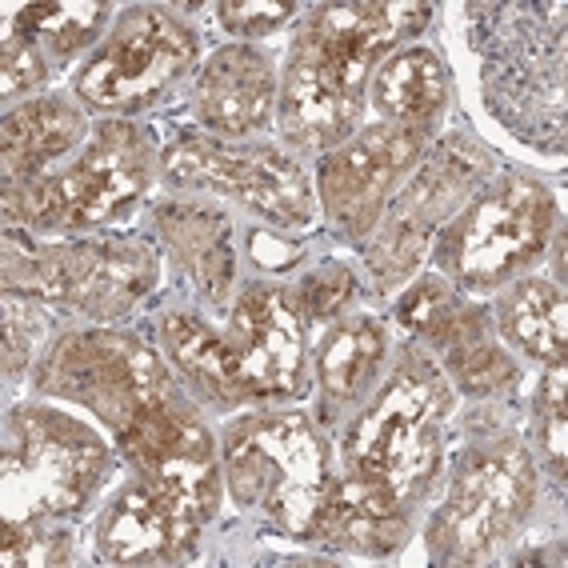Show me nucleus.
<instances>
[{"instance_id": "obj_33", "label": "nucleus", "mask_w": 568, "mask_h": 568, "mask_svg": "<svg viewBox=\"0 0 568 568\" xmlns=\"http://www.w3.org/2000/svg\"><path fill=\"white\" fill-rule=\"evenodd\" d=\"M32 336H37V328L29 325V316L9 301V316H4V368H9V373H17V368L29 361Z\"/></svg>"}, {"instance_id": "obj_27", "label": "nucleus", "mask_w": 568, "mask_h": 568, "mask_svg": "<svg viewBox=\"0 0 568 568\" xmlns=\"http://www.w3.org/2000/svg\"><path fill=\"white\" fill-rule=\"evenodd\" d=\"M448 368H453V376H457L468 393H480V396L500 393V388H508L517 381L513 361L488 341V333L477 336V341H468V345L453 348V353H448Z\"/></svg>"}, {"instance_id": "obj_19", "label": "nucleus", "mask_w": 568, "mask_h": 568, "mask_svg": "<svg viewBox=\"0 0 568 568\" xmlns=\"http://www.w3.org/2000/svg\"><path fill=\"white\" fill-rule=\"evenodd\" d=\"M84 136V116L72 104L29 101L4 116V181L24 184L44 176L57 156H64Z\"/></svg>"}, {"instance_id": "obj_11", "label": "nucleus", "mask_w": 568, "mask_h": 568, "mask_svg": "<svg viewBox=\"0 0 568 568\" xmlns=\"http://www.w3.org/2000/svg\"><path fill=\"white\" fill-rule=\"evenodd\" d=\"M164 173L181 189H216L284 229L313 221L308 176L273 149H233L216 141H181L164 153Z\"/></svg>"}, {"instance_id": "obj_16", "label": "nucleus", "mask_w": 568, "mask_h": 568, "mask_svg": "<svg viewBox=\"0 0 568 568\" xmlns=\"http://www.w3.org/2000/svg\"><path fill=\"white\" fill-rule=\"evenodd\" d=\"M201 513L169 488L144 480L129 488L101 520V552L112 565H173L193 557Z\"/></svg>"}, {"instance_id": "obj_32", "label": "nucleus", "mask_w": 568, "mask_h": 568, "mask_svg": "<svg viewBox=\"0 0 568 568\" xmlns=\"http://www.w3.org/2000/svg\"><path fill=\"white\" fill-rule=\"evenodd\" d=\"M288 4L276 0H236V4H221L216 17L229 32H273L288 21Z\"/></svg>"}, {"instance_id": "obj_3", "label": "nucleus", "mask_w": 568, "mask_h": 568, "mask_svg": "<svg viewBox=\"0 0 568 568\" xmlns=\"http://www.w3.org/2000/svg\"><path fill=\"white\" fill-rule=\"evenodd\" d=\"M224 473L241 505L288 532H308L328 497V457L305 416H253L224 437Z\"/></svg>"}, {"instance_id": "obj_21", "label": "nucleus", "mask_w": 568, "mask_h": 568, "mask_svg": "<svg viewBox=\"0 0 568 568\" xmlns=\"http://www.w3.org/2000/svg\"><path fill=\"white\" fill-rule=\"evenodd\" d=\"M448 97V77L428 49L396 52L393 61L373 77V104L393 124H416L425 129Z\"/></svg>"}, {"instance_id": "obj_15", "label": "nucleus", "mask_w": 568, "mask_h": 568, "mask_svg": "<svg viewBox=\"0 0 568 568\" xmlns=\"http://www.w3.org/2000/svg\"><path fill=\"white\" fill-rule=\"evenodd\" d=\"M229 348L248 396L301 393V313L276 288H248L233 313Z\"/></svg>"}, {"instance_id": "obj_4", "label": "nucleus", "mask_w": 568, "mask_h": 568, "mask_svg": "<svg viewBox=\"0 0 568 568\" xmlns=\"http://www.w3.org/2000/svg\"><path fill=\"white\" fill-rule=\"evenodd\" d=\"M149 181V144L129 124H104L84 156L61 173L9 184L4 204L12 221L32 229H92L129 213Z\"/></svg>"}, {"instance_id": "obj_13", "label": "nucleus", "mask_w": 568, "mask_h": 568, "mask_svg": "<svg viewBox=\"0 0 568 568\" xmlns=\"http://www.w3.org/2000/svg\"><path fill=\"white\" fill-rule=\"evenodd\" d=\"M425 129L416 124H376L328 156L321 169V201L328 221L348 236L368 233L381 221L393 184L413 169Z\"/></svg>"}, {"instance_id": "obj_8", "label": "nucleus", "mask_w": 568, "mask_h": 568, "mask_svg": "<svg viewBox=\"0 0 568 568\" xmlns=\"http://www.w3.org/2000/svg\"><path fill=\"white\" fill-rule=\"evenodd\" d=\"M4 281L89 316H121L156 281V261L141 244H64V248H17L9 241Z\"/></svg>"}, {"instance_id": "obj_22", "label": "nucleus", "mask_w": 568, "mask_h": 568, "mask_svg": "<svg viewBox=\"0 0 568 568\" xmlns=\"http://www.w3.org/2000/svg\"><path fill=\"white\" fill-rule=\"evenodd\" d=\"M500 328L517 348L540 361H565L568 305L552 281H520L500 301Z\"/></svg>"}, {"instance_id": "obj_20", "label": "nucleus", "mask_w": 568, "mask_h": 568, "mask_svg": "<svg viewBox=\"0 0 568 568\" xmlns=\"http://www.w3.org/2000/svg\"><path fill=\"white\" fill-rule=\"evenodd\" d=\"M164 241L173 244L181 261L189 264L193 281L209 296H224L233 281V244H229V221L221 213L196 209V204H164L156 213Z\"/></svg>"}, {"instance_id": "obj_29", "label": "nucleus", "mask_w": 568, "mask_h": 568, "mask_svg": "<svg viewBox=\"0 0 568 568\" xmlns=\"http://www.w3.org/2000/svg\"><path fill=\"white\" fill-rule=\"evenodd\" d=\"M537 425H540V445L548 448V457H552V465H557V473H560V468H565V448H568V373H565V361H557L552 373L540 381Z\"/></svg>"}, {"instance_id": "obj_23", "label": "nucleus", "mask_w": 568, "mask_h": 568, "mask_svg": "<svg viewBox=\"0 0 568 568\" xmlns=\"http://www.w3.org/2000/svg\"><path fill=\"white\" fill-rule=\"evenodd\" d=\"M164 345L181 365V373L209 396H216V400H244L248 396L229 341H221L213 328H204L196 316H164Z\"/></svg>"}, {"instance_id": "obj_9", "label": "nucleus", "mask_w": 568, "mask_h": 568, "mask_svg": "<svg viewBox=\"0 0 568 568\" xmlns=\"http://www.w3.org/2000/svg\"><path fill=\"white\" fill-rule=\"evenodd\" d=\"M41 388L92 408L116 433L144 408L169 396V376L156 353L116 333H69L41 368Z\"/></svg>"}, {"instance_id": "obj_2", "label": "nucleus", "mask_w": 568, "mask_h": 568, "mask_svg": "<svg viewBox=\"0 0 568 568\" xmlns=\"http://www.w3.org/2000/svg\"><path fill=\"white\" fill-rule=\"evenodd\" d=\"M453 408V388L437 365L408 356L388 376L376 400L348 433V460L356 477L388 485L396 497L416 500L440 465V425Z\"/></svg>"}, {"instance_id": "obj_14", "label": "nucleus", "mask_w": 568, "mask_h": 568, "mask_svg": "<svg viewBox=\"0 0 568 568\" xmlns=\"http://www.w3.org/2000/svg\"><path fill=\"white\" fill-rule=\"evenodd\" d=\"M129 457L153 485L189 500L196 513H209L216 500V448L213 437L173 400V393L144 408L129 428H121Z\"/></svg>"}, {"instance_id": "obj_12", "label": "nucleus", "mask_w": 568, "mask_h": 568, "mask_svg": "<svg viewBox=\"0 0 568 568\" xmlns=\"http://www.w3.org/2000/svg\"><path fill=\"white\" fill-rule=\"evenodd\" d=\"M485 173V153L468 141H445L437 153L420 164L405 193L396 196L385 216V229L376 236L368 264L381 281H405L425 253L428 236L437 233V224L453 216L460 196L477 184Z\"/></svg>"}, {"instance_id": "obj_28", "label": "nucleus", "mask_w": 568, "mask_h": 568, "mask_svg": "<svg viewBox=\"0 0 568 568\" xmlns=\"http://www.w3.org/2000/svg\"><path fill=\"white\" fill-rule=\"evenodd\" d=\"M0 560L9 568L17 565H61L69 560V545L61 532H49L41 517L32 520H9L4 525V540H0Z\"/></svg>"}, {"instance_id": "obj_17", "label": "nucleus", "mask_w": 568, "mask_h": 568, "mask_svg": "<svg viewBox=\"0 0 568 568\" xmlns=\"http://www.w3.org/2000/svg\"><path fill=\"white\" fill-rule=\"evenodd\" d=\"M325 548L393 552L405 537V500L373 477H353L328 488L325 505L308 528Z\"/></svg>"}, {"instance_id": "obj_26", "label": "nucleus", "mask_w": 568, "mask_h": 568, "mask_svg": "<svg viewBox=\"0 0 568 568\" xmlns=\"http://www.w3.org/2000/svg\"><path fill=\"white\" fill-rule=\"evenodd\" d=\"M109 9L104 4H89V0H64V4H29L17 12V32L37 49L49 52H77L101 32Z\"/></svg>"}, {"instance_id": "obj_24", "label": "nucleus", "mask_w": 568, "mask_h": 568, "mask_svg": "<svg viewBox=\"0 0 568 568\" xmlns=\"http://www.w3.org/2000/svg\"><path fill=\"white\" fill-rule=\"evenodd\" d=\"M381 356H385V328L376 321L356 316L336 328L321 353V388H325L328 405H348L376 376Z\"/></svg>"}, {"instance_id": "obj_18", "label": "nucleus", "mask_w": 568, "mask_h": 568, "mask_svg": "<svg viewBox=\"0 0 568 568\" xmlns=\"http://www.w3.org/2000/svg\"><path fill=\"white\" fill-rule=\"evenodd\" d=\"M273 112V69L253 49H221L204 64L196 84V116L213 129L241 136L268 124Z\"/></svg>"}, {"instance_id": "obj_30", "label": "nucleus", "mask_w": 568, "mask_h": 568, "mask_svg": "<svg viewBox=\"0 0 568 568\" xmlns=\"http://www.w3.org/2000/svg\"><path fill=\"white\" fill-rule=\"evenodd\" d=\"M348 296H353V273L341 268V264H325V268H316V273L301 284L296 313L313 316V321H333V316L348 305Z\"/></svg>"}, {"instance_id": "obj_31", "label": "nucleus", "mask_w": 568, "mask_h": 568, "mask_svg": "<svg viewBox=\"0 0 568 568\" xmlns=\"http://www.w3.org/2000/svg\"><path fill=\"white\" fill-rule=\"evenodd\" d=\"M44 81V61L41 49L32 41H24L21 32L12 29L9 41H4V61H0V84H4V97H17V92H29Z\"/></svg>"}, {"instance_id": "obj_5", "label": "nucleus", "mask_w": 568, "mask_h": 568, "mask_svg": "<svg viewBox=\"0 0 568 568\" xmlns=\"http://www.w3.org/2000/svg\"><path fill=\"white\" fill-rule=\"evenodd\" d=\"M104 473L101 437L49 408H17L4 433V508L9 520L57 517L92 497Z\"/></svg>"}, {"instance_id": "obj_6", "label": "nucleus", "mask_w": 568, "mask_h": 568, "mask_svg": "<svg viewBox=\"0 0 568 568\" xmlns=\"http://www.w3.org/2000/svg\"><path fill=\"white\" fill-rule=\"evenodd\" d=\"M557 204L545 184L528 176H508L500 189L473 201L440 236L437 261L448 276L468 288H493L537 261Z\"/></svg>"}, {"instance_id": "obj_1", "label": "nucleus", "mask_w": 568, "mask_h": 568, "mask_svg": "<svg viewBox=\"0 0 568 568\" xmlns=\"http://www.w3.org/2000/svg\"><path fill=\"white\" fill-rule=\"evenodd\" d=\"M428 4H325L308 17L284 72L281 129L305 149L341 144L361 121L368 69L396 37L420 32Z\"/></svg>"}, {"instance_id": "obj_10", "label": "nucleus", "mask_w": 568, "mask_h": 568, "mask_svg": "<svg viewBox=\"0 0 568 568\" xmlns=\"http://www.w3.org/2000/svg\"><path fill=\"white\" fill-rule=\"evenodd\" d=\"M196 37L164 9L129 12L101 52L77 77L81 101L101 112H132L153 104L169 84L189 72Z\"/></svg>"}, {"instance_id": "obj_7", "label": "nucleus", "mask_w": 568, "mask_h": 568, "mask_svg": "<svg viewBox=\"0 0 568 568\" xmlns=\"http://www.w3.org/2000/svg\"><path fill=\"white\" fill-rule=\"evenodd\" d=\"M532 493L537 477L513 437L468 448L448 485L445 508L433 520V552L457 565L488 557L525 520Z\"/></svg>"}, {"instance_id": "obj_25", "label": "nucleus", "mask_w": 568, "mask_h": 568, "mask_svg": "<svg viewBox=\"0 0 568 568\" xmlns=\"http://www.w3.org/2000/svg\"><path fill=\"white\" fill-rule=\"evenodd\" d=\"M400 321L413 333L428 336L433 345H440L445 353L460 348L465 341L485 333V313L473 308L465 296L453 293V284L445 281H420L408 288V296L400 301Z\"/></svg>"}]
</instances>
